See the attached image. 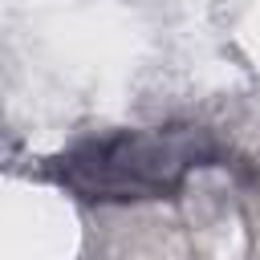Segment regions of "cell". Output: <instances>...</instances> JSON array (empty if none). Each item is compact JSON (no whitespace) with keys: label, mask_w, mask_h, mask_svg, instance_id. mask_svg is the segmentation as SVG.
I'll return each instance as SVG.
<instances>
[{"label":"cell","mask_w":260,"mask_h":260,"mask_svg":"<svg viewBox=\"0 0 260 260\" xmlns=\"http://www.w3.org/2000/svg\"><path fill=\"white\" fill-rule=\"evenodd\" d=\"M187 167V154L162 138L146 134H126L110 142H93L85 154L73 158V183L93 175L85 191H114V195H146V191H167L179 183V171Z\"/></svg>","instance_id":"1"}]
</instances>
